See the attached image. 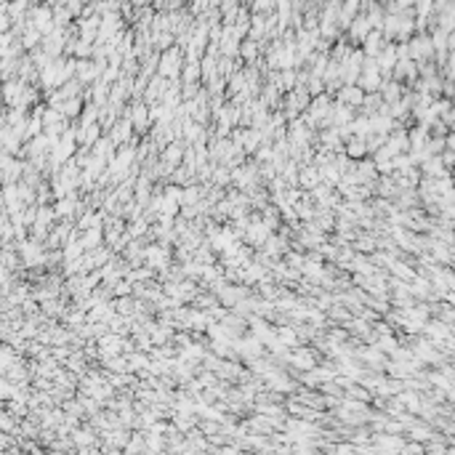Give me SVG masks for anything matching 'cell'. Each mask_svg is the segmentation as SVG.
Masks as SVG:
<instances>
[{
    "label": "cell",
    "mask_w": 455,
    "mask_h": 455,
    "mask_svg": "<svg viewBox=\"0 0 455 455\" xmlns=\"http://www.w3.org/2000/svg\"><path fill=\"white\" fill-rule=\"evenodd\" d=\"M296 181H298L301 186H309V189H312V186L319 184V173H317V168H304L298 176H296Z\"/></svg>",
    "instance_id": "cell-1"
},
{
    "label": "cell",
    "mask_w": 455,
    "mask_h": 455,
    "mask_svg": "<svg viewBox=\"0 0 455 455\" xmlns=\"http://www.w3.org/2000/svg\"><path fill=\"white\" fill-rule=\"evenodd\" d=\"M146 117H149V112H146V106H144V104H136V106H133V112H131V120H133V125H139V131H144V125H146Z\"/></svg>",
    "instance_id": "cell-2"
},
{
    "label": "cell",
    "mask_w": 455,
    "mask_h": 455,
    "mask_svg": "<svg viewBox=\"0 0 455 455\" xmlns=\"http://www.w3.org/2000/svg\"><path fill=\"white\" fill-rule=\"evenodd\" d=\"M341 99H346L349 104H362V101H365L362 91H359L357 85H349V88H343V91H341Z\"/></svg>",
    "instance_id": "cell-3"
},
{
    "label": "cell",
    "mask_w": 455,
    "mask_h": 455,
    "mask_svg": "<svg viewBox=\"0 0 455 455\" xmlns=\"http://www.w3.org/2000/svg\"><path fill=\"white\" fill-rule=\"evenodd\" d=\"M365 152H367V146H365V139H354V136H352L349 146H346V155H349V157H362Z\"/></svg>",
    "instance_id": "cell-4"
},
{
    "label": "cell",
    "mask_w": 455,
    "mask_h": 455,
    "mask_svg": "<svg viewBox=\"0 0 455 455\" xmlns=\"http://www.w3.org/2000/svg\"><path fill=\"white\" fill-rule=\"evenodd\" d=\"M181 157H184V149H181V144H170V146H168V152H163V160H165L168 165H176Z\"/></svg>",
    "instance_id": "cell-5"
},
{
    "label": "cell",
    "mask_w": 455,
    "mask_h": 455,
    "mask_svg": "<svg viewBox=\"0 0 455 455\" xmlns=\"http://www.w3.org/2000/svg\"><path fill=\"white\" fill-rule=\"evenodd\" d=\"M381 88H383V99H386V101H392V104H397L399 83H381Z\"/></svg>",
    "instance_id": "cell-6"
},
{
    "label": "cell",
    "mask_w": 455,
    "mask_h": 455,
    "mask_svg": "<svg viewBox=\"0 0 455 455\" xmlns=\"http://www.w3.org/2000/svg\"><path fill=\"white\" fill-rule=\"evenodd\" d=\"M256 51H258V48H256V40H248V43H245L243 48H240V53H243V56H245L248 61H250L253 56H256Z\"/></svg>",
    "instance_id": "cell-7"
},
{
    "label": "cell",
    "mask_w": 455,
    "mask_h": 455,
    "mask_svg": "<svg viewBox=\"0 0 455 455\" xmlns=\"http://www.w3.org/2000/svg\"><path fill=\"white\" fill-rule=\"evenodd\" d=\"M279 338H283L285 343H296V333L293 330H279Z\"/></svg>",
    "instance_id": "cell-8"
}]
</instances>
